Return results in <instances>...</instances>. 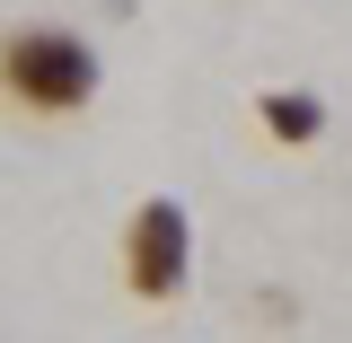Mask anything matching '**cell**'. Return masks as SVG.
Here are the masks:
<instances>
[{
  "label": "cell",
  "mask_w": 352,
  "mask_h": 343,
  "mask_svg": "<svg viewBox=\"0 0 352 343\" xmlns=\"http://www.w3.org/2000/svg\"><path fill=\"white\" fill-rule=\"evenodd\" d=\"M185 282H194V220L176 194H150V203H132L124 220V291L141 308H168L185 300Z\"/></svg>",
  "instance_id": "cell-2"
},
{
  "label": "cell",
  "mask_w": 352,
  "mask_h": 343,
  "mask_svg": "<svg viewBox=\"0 0 352 343\" xmlns=\"http://www.w3.org/2000/svg\"><path fill=\"white\" fill-rule=\"evenodd\" d=\"M256 124L273 150H308L317 132H326V106H317V88H264L256 97Z\"/></svg>",
  "instance_id": "cell-3"
},
{
  "label": "cell",
  "mask_w": 352,
  "mask_h": 343,
  "mask_svg": "<svg viewBox=\"0 0 352 343\" xmlns=\"http://www.w3.org/2000/svg\"><path fill=\"white\" fill-rule=\"evenodd\" d=\"M97 88H106V62H97V44L80 27H9L0 36V106L9 115H36V124H71L97 106Z\"/></svg>",
  "instance_id": "cell-1"
}]
</instances>
